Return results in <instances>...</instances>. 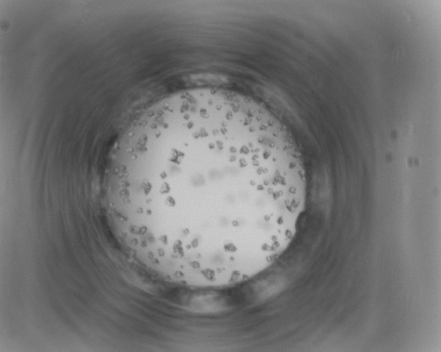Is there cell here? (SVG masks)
<instances>
[{
  "label": "cell",
  "instance_id": "6da1fadb",
  "mask_svg": "<svg viewBox=\"0 0 441 352\" xmlns=\"http://www.w3.org/2000/svg\"><path fill=\"white\" fill-rule=\"evenodd\" d=\"M123 248L168 284L221 289L270 267L305 209L300 156L255 101L201 89L166 98L127 129L106 176Z\"/></svg>",
  "mask_w": 441,
  "mask_h": 352
}]
</instances>
